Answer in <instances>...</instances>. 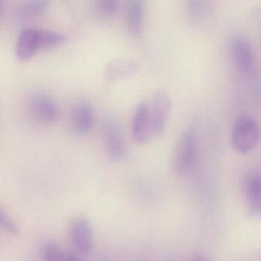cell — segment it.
Listing matches in <instances>:
<instances>
[{
	"instance_id": "obj_1",
	"label": "cell",
	"mask_w": 261,
	"mask_h": 261,
	"mask_svg": "<svg viewBox=\"0 0 261 261\" xmlns=\"http://www.w3.org/2000/svg\"><path fill=\"white\" fill-rule=\"evenodd\" d=\"M66 36L59 32L40 29H25L21 32L16 42V57L19 61H28L42 50L62 45Z\"/></svg>"
},
{
	"instance_id": "obj_2",
	"label": "cell",
	"mask_w": 261,
	"mask_h": 261,
	"mask_svg": "<svg viewBox=\"0 0 261 261\" xmlns=\"http://www.w3.org/2000/svg\"><path fill=\"white\" fill-rule=\"evenodd\" d=\"M259 140V126L251 116L242 114L235 120L231 131V144L240 153L253 150Z\"/></svg>"
},
{
	"instance_id": "obj_3",
	"label": "cell",
	"mask_w": 261,
	"mask_h": 261,
	"mask_svg": "<svg viewBox=\"0 0 261 261\" xmlns=\"http://www.w3.org/2000/svg\"><path fill=\"white\" fill-rule=\"evenodd\" d=\"M196 153L195 136L190 131L183 132L177 140L172 154V169L177 175H186L193 164Z\"/></svg>"
},
{
	"instance_id": "obj_4",
	"label": "cell",
	"mask_w": 261,
	"mask_h": 261,
	"mask_svg": "<svg viewBox=\"0 0 261 261\" xmlns=\"http://www.w3.org/2000/svg\"><path fill=\"white\" fill-rule=\"evenodd\" d=\"M28 110L33 120L40 124H53L59 117L56 102L49 95L41 91L32 93L29 97Z\"/></svg>"
},
{
	"instance_id": "obj_5",
	"label": "cell",
	"mask_w": 261,
	"mask_h": 261,
	"mask_svg": "<svg viewBox=\"0 0 261 261\" xmlns=\"http://www.w3.org/2000/svg\"><path fill=\"white\" fill-rule=\"evenodd\" d=\"M102 140L105 152L111 160L118 161L126 154L124 137L118 122L114 117H107L102 127Z\"/></svg>"
},
{
	"instance_id": "obj_6",
	"label": "cell",
	"mask_w": 261,
	"mask_h": 261,
	"mask_svg": "<svg viewBox=\"0 0 261 261\" xmlns=\"http://www.w3.org/2000/svg\"><path fill=\"white\" fill-rule=\"evenodd\" d=\"M172 108L170 96L163 89L157 90L149 103L153 135H160L166 128Z\"/></svg>"
},
{
	"instance_id": "obj_7",
	"label": "cell",
	"mask_w": 261,
	"mask_h": 261,
	"mask_svg": "<svg viewBox=\"0 0 261 261\" xmlns=\"http://www.w3.org/2000/svg\"><path fill=\"white\" fill-rule=\"evenodd\" d=\"M70 239L75 250L82 254H89L94 247L92 227L85 217L74 218L70 224Z\"/></svg>"
},
{
	"instance_id": "obj_8",
	"label": "cell",
	"mask_w": 261,
	"mask_h": 261,
	"mask_svg": "<svg viewBox=\"0 0 261 261\" xmlns=\"http://www.w3.org/2000/svg\"><path fill=\"white\" fill-rule=\"evenodd\" d=\"M131 133L134 140L138 143H147L153 135L149 103L146 100L140 102L134 111Z\"/></svg>"
},
{
	"instance_id": "obj_9",
	"label": "cell",
	"mask_w": 261,
	"mask_h": 261,
	"mask_svg": "<svg viewBox=\"0 0 261 261\" xmlns=\"http://www.w3.org/2000/svg\"><path fill=\"white\" fill-rule=\"evenodd\" d=\"M230 55L235 67L241 72L248 74L254 68L253 47L247 38L237 36L230 43Z\"/></svg>"
},
{
	"instance_id": "obj_10",
	"label": "cell",
	"mask_w": 261,
	"mask_h": 261,
	"mask_svg": "<svg viewBox=\"0 0 261 261\" xmlns=\"http://www.w3.org/2000/svg\"><path fill=\"white\" fill-rule=\"evenodd\" d=\"M246 209L249 216L259 218L261 215V181L258 174H249L244 181Z\"/></svg>"
},
{
	"instance_id": "obj_11",
	"label": "cell",
	"mask_w": 261,
	"mask_h": 261,
	"mask_svg": "<svg viewBox=\"0 0 261 261\" xmlns=\"http://www.w3.org/2000/svg\"><path fill=\"white\" fill-rule=\"evenodd\" d=\"M71 128L77 135H86L94 123V111L89 103L79 102L71 109L70 114Z\"/></svg>"
},
{
	"instance_id": "obj_12",
	"label": "cell",
	"mask_w": 261,
	"mask_h": 261,
	"mask_svg": "<svg viewBox=\"0 0 261 261\" xmlns=\"http://www.w3.org/2000/svg\"><path fill=\"white\" fill-rule=\"evenodd\" d=\"M144 17V2L143 0H131L126 10V27L131 36H139L142 33Z\"/></svg>"
},
{
	"instance_id": "obj_13",
	"label": "cell",
	"mask_w": 261,
	"mask_h": 261,
	"mask_svg": "<svg viewBox=\"0 0 261 261\" xmlns=\"http://www.w3.org/2000/svg\"><path fill=\"white\" fill-rule=\"evenodd\" d=\"M138 64L130 59H117L111 61L105 67V74L110 80L127 77L137 71Z\"/></svg>"
},
{
	"instance_id": "obj_14",
	"label": "cell",
	"mask_w": 261,
	"mask_h": 261,
	"mask_svg": "<svg viewBox=\"0 0 261 261\" xmlns=\"http://www.w3.org/2000/svg\"><path fill=\"white\" fill-rule=\"evenodd\" d=\"M48 7V2L43 0L23 3L16 10V19L21 22H27L39 18L46 12Z\"/></svg>"
},
{
	"instance_id": "obj_15",
	"label": "cell",
	"mask_w": 261,
	"mask_h": 261,
	"mask_svg": "<svg viewBox=\"0 0 261 261\" xmlns=\"http://www.w3.org/2000/svg\"><path fill=\"white\" fill-rule=\"evenodd\" d=\"M118 10L117 0H97L93 4V10L97 17L109 20L115 16Z\"/></svg>"
},
{
	"instance_id": "obj_16",
	"label": "cell",
	"mask_w": 261,
	"mask_h": 261,
	"mask_svg": "<svg viewBox=\"0 0 261 261\" xmlns=\"http://www.w3.org/2000/svg\"><path fill=\"white\" fill-rule=\"evenodd\" d=\"M42 261H65L66 253L56 241H48L42 247Z\"/></svg>"
},
{
	"instance_id": "obj_17",
	"label": "cell",
	"mask_w": 261,
	"mask_h": 261,
	"mask_svg": "<svg viewBox=\"0 0 261 261\" xmlns=\"http://www.w3.org/2000/svg\"><path fill=\"white\" fill-rule=\"evenodd\" d=\"M0 229L13 236L17 235L19 232V226L2 207H0Z\"/></svg>"
},
{
	"instance_id": "obj_18",
	"label": "cell",
	"mask_w": 261,
	"mask_h": 261,
	"mask_svg": "<svg viewBox=\"0 0 261 261\" xmlns=\"http://www.w3.org/2000/svg\"><path fill=\"white\" fill-rule=\"evenodd\" d=\"M205 3L202 1H191L188 7L189 19L194 22H198L204 16L206 11Z\"/></svg>"
},
{
	"instance_id": "obj_19",
	"label": "cell",
	"mask_w": 261,
	"mask_h": 261,
	"mask_svg": "<svg viewBox=\"0 0 261 261\" xmlns=\"http://www.w3.org/2000/svg\"><path fill=\"white\" fill-rule=\"evenodd\" d=\"M65 261H83L77 254L70 252V253H66V259Z\"/></svg>"
},
{
	"instance_id": "obj_20",
	"label": "cell",
	"mask_w": 261,
	"mask_h": 261,
	"mask_svg": "<svg viewBox=\"0 0 261 261\" xmlns=\"http://www.w3.org/2000/svg\"><path fill=\"white\" fill-rule=\"evenodd\" d=\"M191 261H210L207 256L201 254V253H198V254L194 255L192 256Z\"/></svg>"
},
{
	"instance_id": "obj_21",
	"label": "cell",
	"mask_w": 261,
	"mask_h": 261,
	"mask_svg": "<svg viewBox=\"0 0 261 261\" xmlns=\"http://www.w3.org/2000/svg\"><path fill=\"white\" fill-rule=\"evenodd\" d=\"M1 10H2V2H0V13H1Z\"/></svg>"
}]
</instances>
